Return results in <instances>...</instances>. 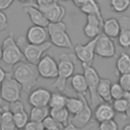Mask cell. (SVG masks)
<instances>
[{"mask_svg":"<svg viewBox=\"0 0 130 130\" xmlns=\"http://www.w3.org/2000/svg\"><path fill=\"white\" fill-rule=\"evenodd\" d=\"M12 75L20 83L22 90L25 92L31 90V88L38 83V78L40 76L37 64L27 61H21L13 65Z\"/></svg>","mask_w":130,"mask_h":130,"instance_id":"cell-1","label":"cell"},{"mask_svg":"<svg viewBox=\"0 0 130 130\" xmlns=\"http://www.w3.org/2000/svg\"><path fill=\"white\" fill-rule=\"evenodd\" d=\"M76 59L75 54L71 53H62L59 55L58 76L53 83V86L58 91H64L66 89V82L74 73Z\"/></svg>","mask_w":130,"mask_h":130,"instance_id":"cell-2","label":"cell"},{"mask_svg":"<svg viewBox=\"0 0 130 130\" xmlns=\"http://www.w3.org/2000/svg\"><path fill=\"white\" fill-rule=\"evenodd\" d=\"M16 43L19 46L22 54L24 55L25 60L32 64H37L40 61V59L43 57L44 53L47 52L49 49H51V47L53 46L50 41L39 45L30 44L26 41L24 37H18Z\"/></svg>","mask_w":130,"mask_h":130,"instance_id":"cell-3","label":"cell"},{"mask_svg":"<svg viewBox=\"0 0 130 130\" xmlns=\"http://www.w3.org/2000/svg\"><path fill=\"white\" fill-rule=\"evenodd\" d=\"M47 29L52 45L58 48L73 49L71 39L67 32L66 24L63 21L49 22V24L47 25Z\"/></svg>","mask_w":130,"mask_h":130,"instance_id":"cell-4","label":"cell"},{"mask_svg":"<svg viewBox=\"0 0 130 130\" xmlns=\"http://www.w3.org/2000/svg\"><path fill=\"white\" fill-rule=\"evenodd\" d=\"M2 58L1 60L7 65H15L18 62L25 61L24 55L22 54L19 46L17 45L13 34L10 32L2 43Z\"/></svg>","mask_w":130,"mask_h":130,"instance_id":"cell-5","label":"cell"},{"mask_svg":"<svg viewBox=\"0 0 130 130\" xmlns=\"http://www.w3.org/2000/svg\"><path fill=\"white\" fill-rule=\"evenodd\" d=\"M21 90L20 83L13 77L12 73H7L0 84V98L6 103L14 102L20 99Z\"/></svg>","mask_w":130,"mask_h":130,"instance_id":"cell-6","label":"cell"},{"mask_svg":"<svg viewBox=\"0 0 130 130\" xmlns=\"http://www.w3.org/2000/svg\"><path fill=\"white\" fill-rule=\"evenodd\" d=\"M81 67H82L83 75H84L86 83H87V88H88V92H89V96H90V105L92 107H95L96 105H99L100 103L103 102L96 92V87H98L101 77H100L98 71L94 69V67H92V65H87V64L81 63Z\"/></svg>","mask_w":130,"mask_h":130,"instance_id":"cell-7","label":"cell"},{"mask_svg":"<svg viewBox=\"0 0 130 130\" xmlns=\"http://www.w3.org/2000/svg\"><path fill=\"white\" fill-rule=\"evenodd\" d=\"M40 76L46 79H56L58 76V62L51 56L45 55L37 63Z\"/></svg>","mask_w":130,"mask_h":130,"instance_id":"cell-8","label":"cell"},{"mask_svg":"<svg viewBox=\"0 0 130 130\" xmlns=\"http://www.w3.org/2000/svg\"><path fill=\"white\" fill-rule=\"evenodd\" d=\"M94 53L96 56L101 58H112L116 54V47L113 40L106 36L105 34H101L96 37L95 46H94Z\"/></svg>","mask_w":130,"mask_h":130,"instance_id":"cell-9","label":"cell"},{"mask_svg":"<svg viewBox=\"0 0 130 130\" xmlns=\"http://www.w3.org/2000/svg\"><path fill=\"white\" fill-rule=\"evenodd\" d=\"M95 41H96V38L90 39V41H88L86 44H77L73 48L76 58L81 63L92 65L94 56H95V53H94Z\"/></svg>","mask_w":130,"mask_h":130,"instance_id":"cell-10","label":"cell"},{"mask_svg":"<svg viewBox=\"0 0 130 130\" xmlns=\"http://www.w3.org/2000/svg\"><path fill=\"white\" fill-rule=\"evenodd\" d=\"M104 18L94 14L86 15V23L83 27V32L88 39H94L99 37L103 31Z\"/></svg>","mask_w":130,"mask_h":130,"instance_id":"cell-11","label":"cell"},{"mask_svg":"<svg viewBox=\"0 0 130 130\" xmlns=\"http://www.w3.org/2000/svg\"><path fill=\"white\" fill-rule=\"evenodd\" d=\"M39 8L45 14V16L47 17L49 22L62 21V19L65 17V14H66V9L64 8V6L59 4L57 2V0L53 1L49 5H46V6H43V7H39Z\"/></svg>","mask_w":130,"mask_h":130,"instance_id":"cell-12","label":"cell"},{"mask_svg":"<svg viewBox=\"0 0 130 130\" xmlns=\"http://www.w3.org/2000/svg\"><path fill=\"white\" fill-rule=\"evenodd\" d=\"M51 91L45 87H39L29 91L28 95V104L31 107H47L50 102Z\"/></svg>","mask_w":130,"mask_h":130,"instance_id":"cell-13","label":"cell"},{"mask_svg":"<svg viewBox=\"0 0 130 130\" xmlns=\"http://www.w3.org/2000/svg\"><path fill=\"white\" fill-rule=\"evenodd\" d=\"M25 39L30 44L39 45V44L46 43V42H48V39H49L48 29L45 26L34 24V25L29 26L28 29L26 30Z\"/></svg>","mask_w":130,"mask_h":130,"instance_id":"cell-14","label":"cell"},{"mask_svg":"<svg viewBox=\"0 0 130 130\" xmlns=\"http://www.w3.org/2000/svg\"><path fill=\"white\" fill-rule=\"evenodd\" d=\"M92 118V110L89 106L88 101L86 100L85 95H83V108L80 112H78L75 115H72V118L70 119V122L77 126V127H85Z\"/></svg>","mask_w":130,"mask_h":130,"instance_id":"cell-15","label":"cell"},{"mask_svg":"<svg viewBox=\"0 0 130 130\" xmlns=\"http://www.w3.org/2000/svg\"><path fill=\"white\" fill-rule=\"evenodd\" d=\"M22 8H23V9H22L23 12L28 15L30 21H31L34 24L47 27V25L49 24V20L47 19V17H46L45 14L41 11V9L38 7L37 4L28 3V4L23 5Z\"/></svg>","mask_w":130,"mask_h":130,"instance_id":"cell-16","label":"cell"},{"mask_svg":"<svg viewBox=\"0 0 130 130\" xmlns=\"http://www.w3.org/2000/svg\"><path fill=\"white\" fill-rule=\"evenodd\" d=\"M92 115H93L95 121L100 123V122H103L106 120L114 119L116 112H115L113 106L111 105V103L102 102L94 107V111H93Z\"/></svg>","mask_w":130,"mask_h":130,"instance_id":"cell-17","label":"cell"},{"mask_svg":"<svg viewBox=\"0 0 130 130\" xmlns=\"http://www.w3.org/2000/svg\"><path fill=\"white\" fill-rule=\"evenodd\" d=\"M121 31V25L117 18H107L103 23V34L110 37L111 39H115L119 36Z\"/></svg>","mask_w":130,"mask_h":130,"instance_id":"cell-18","label":"cell"},{"mask_svg":"<svg viewBox=\"0 0 130 130\" xmlns=\"http://www.w3.org/2000/svg\"><path fill=\"white\" fill-rule=\"evenodd\" d=\"M70 84L72 88L74 89L77 94H83L85 95L86 92L88 91L87 88V83L85 80V77L83 73H75L70 77Z\"/></svg>","mask_w":130,"mask_h":130,"instance_id":"cell-19","label":"cell"},{"mask_svg":"<svg viewBox=\"0 0 130 130\" xmlns=\"http://www.w3.org/2000/svg\"><path fill=\"white\" fill-rule=\"evenodd\" d=\"M111 86H112V82L109 78L100 79L98 87H96V92L103 102L111 103L113 101L112 95H111Z\"/></svg>","mask_w":130,"mask_h":130,"instance_id":"cell-20","label":"cell"},{"mask_svg":"<svg viewBox=\"0 0 130 130\" xmlns=\"http://www.w3.org/2000/svg\"><path fill=\"white\" fill-rule=\"evenodd\" d=\"M116 75L119 76L121 74L130 72V55L122 52L116 60V68H115Z\"/></svg>","mask_w":130,"mask_h":130,"instance_id":"cell-21","label":"cell"},{"mask_svg":"<svg viewBox=\"0 0 130 130\" xmlns=\"http://www.w3.org/2000/svg\"><path fill=\"white\" fill-rule=\"evenodd\" d=\"M65 108L67 109L70 115H75L78 112H80L83 108V94H78L77 98L67 96Z\"/></svg>","mask_w":130,"mask_h":130,"instance_id":"cell-22","label":"cell"},{"mask_svg":"<svg viewBox=\"0 0 130 130\" xmlns=\"http://www.w3.org/2000/svg\"><path fill=\"white\" fill-rule=\"evenodd\" d=\"M0 129L16 130V126L13 120V114L8 109H5L0 113Z\"/></svg>","mask_w":130,"mask_h":130,"instance_id":"cell-23","label":"cell"},{"mask_svg":"<svg viewBox=\"0 0 130 130\" xmlns=\"http://www.w3.org/2000/svg\"><path fill=\"white\" fill-rule=\"evenodd\" d=\"M49 115L51 117H53L56 121L61 123L63 126H66L70 122V120H69L70 114H69V112L67 111V109L65 107H62V108H52V109H50V114Z\"/></svg>","mask_w":130,"mask_h":130,"instance_id":"cell-24","label":"cell"},{"mask_svg":"<svg viewBox=\"0 0 130 130\" xmlns=\"http://www.w3.org/2000/svg\"><path fill=\"white\" fill-rule=\"evenodd\" d=\"M79 9L85 15H87V14H94V15H98L100 17H103L102 12H101V7H100L99 3L95 0H87L84 4H82L79 7Z\"/></svg>","mask_w":130,"mask_h":130,"instance_id":"cell-25","label":"cell"},{"mask_svg":"<svg viewBox=\"0 0 130 130\" xmlns=\"http://www.w3.org/2000/svg\"><path fill=\"white\" fill-rule=\"evenodd\" d=\"M50 114L49 107H31L29 113V120L36 122H42Z\"/></svg>","mask_w":130,"mask_h":130,"instance_id":"cell-26","label":"cell"},{"mask_svg":"<svg viewBox=\"0 0 130 130\" xmlns=\"http://www.w3.org/2000/svg\"><path fill=\"white\" fill-rule=\"evenodd\" d=\"M66 101H67V96L62 94L60 91L52 92L48 107L50 109H52V108H62V107H65Z\"/></svg>","mask_w":130,"mask_h":130,"instance_id":"cell-27","label":"cell"},{"mask_svg":"<svg viewBox=\"0 0 130 130\" xmlns=\"http://www.w3.org/2000/svg\"><path fill=\"white\" fill-rule=\"evenodd\" d=\"M111 95H112V99L113 100L122 99V98H125V99L130 100V92L124 90L123 87L119 84V82L112 83V86H111Z\"/></svg>","mask_w":130,"mask_h":130,"instance_id":"cell-28","label":"cell"},{"mask_svg":"<svg viewBox=\"0 0 130 130\" xmlns=\"http://www.w3.org/2000/svg\"><path fill=\"white\" fill-rule=\"evenodd\" d=\"M13 120H14L16 129H23L25 124L29 121V116L27 115L26 111L23 110V111L14 113L13 114Z\"/></svg>","mask_w":130,"mask_h":130,"instance_id":"cell-29","label":"cell"},{"mask_svg":"<svg viewBox=\"0 0 130 130\" xmlns=\"http://www.w3.org/2000/svg\"><path fill=\"white\" fill-rule=\"evenodd\" d=\"M130 6V0H110V7L114 12L122 13Z\"/></svg>","mask_w":130,"mask_h":130,"instance_id":"cell-30","label":"cell"},{"mask_svg":"<svg viewBox=\"0 0 130 130\" xmlns=\"http://www.w3.org/2000/svg\"><path fill=\"white\" fill-rule=\"evenodd\" d=\"M117 38H118V44L121 48L123 49L130 48V29L121 28V31Z\"/></svg>","mask_w":130,"mask_h":130,"instance_id":"cell-31","label":"cell"},{"mask_svg":"<svg viewBox=\"0 0 130 130\" xmlns=\"http://www.w3.org/2000/svg\"><path fill=\"white\" fill-rule=\"evenodd\" d=\"M129 103H130V100L128 99H125V98H122V99H117V100H113V108L115 110L116 113H119V114H125L128 106H129Z\"/></svg>","mask_w":130,"mask_h":130,"instance_id":"cell-32","label":"cell"},{"mask_svg":"<svg viewBox=\"0 0 130 130\" xmlns=\"http://www.w3.org/2000/svg\"><path fill=\"white\" fill-rule=\"evenodd\" d=\"M43 126L45 129H63V125L61 123H59L58 121H56L53 117H51L50 115L47 116L43 121Z\"/></svg>","mask_w":130,"mask_h":130,"instance_id":"cell-33","label":"cell"},{"mask_svg":"<svg viewBox=\"0 0 130 130\" xmlns=\"http://www.w3.org/2000/svg\"><path fill=\"white\" fill-rule=\"evenodd\" d=\"M99 130H119V126L114 119H110V120L100 122Z\"/></svg>","mask_w":130,"mask_h":130,"instance_id":"cell-34","label":"cell"},{"mask_svg":"<svg viewBox=\"0 0 130 130\" xmlns=\"http://www.w3.org/2000/svg\"><path fill=\"white\" fill-rule=\"evenodd\" d=\"M118 82L123 87L124 90L130 92V72H127V73L119 75Z\"/></svg>","mask_w":130,"mask_h":130,"instance_id":"cell-35","label":"cell"},{"mask_svg":"<svg viewBox=\"0 0 130 130\" xmlns=\"http://www.w3.org/2000/svg\"><path fill=\"white\" fill-rule=\"evenodd\" d=\"M8 104H9V105H8V110H9L12 114L25 110V109H24V105L22 104V102H21L20 100H17V101L8 103Z\"/></svg>","mask_w":130,"mask_h":130,"instance_id":"cell-36","label":"cell"},{"mask_svg":"<svg viewBox=\"0 0 130 130\" xmlns=\"http://www.w3.org/2000/svg\"><path fill=\"white\" fill-rule=\"evenodd\" d=\"M44 126L42 122H36V121H28L25 126L23 127V130H44Z\"/></svg>","mask_w":130,"mask_h":130,"instance_id":"cell-37","label":"cell"},{"mask_svg":"<svg viewBox=\"0 0 130 130\" xmlns=\"http://www.w3.org/2000/svg\"><path fill=\"white\" fill-rule=\"evenodd\" d=\"M93 126H94V124H89V125H86L85 127H77V126L73 125L71 122H69L66 126L63 127L62 130H88L89 128H91Z\"/></svg>","mask_w":130,"mask_h":130,"instance_id":"cell-38","label":"cell"},{"mask_svg":"<svg viewBox=\"0 0 130 130\" xmlns=\"http://www.w3.org/2000/svg\"><path fill=\"white\" fill-rule=\"evenodd\" d=\"M8 27V18L6 14L0 10V31L5 30Z\"/></svg>","mask_w":130,"mask_h":130,"instance_id":"cell-39","label":"cell"},{"mask_svg":"<svg viewBox=\"0 0 130 130\" xmlns=\"http://www.w3.org/2000/svg\"><path fill=\"white\" fill-rule=\"evenodd\" d=\"M121 28H128L130 29V16H123L119 19Z\"/></svg>","mask_w":130,"mask_h":130,"instance_id":"cell-40","label":"cell"},{"mask_svg":"<svg viewBox=\"0 0 130 130\" xmlns=\"http://www.w3.org/2000/svg\"><path fill=\"white\" fill-rule=\"evenodd\" d=\"M13 2L14 0H0V10L1 11L6 10Z\"/></svg>","mask_w":130,"mask_h":130,"instance_id":"cell-41","label":"cell"},{"mask_svg":"<svg viewBox=\"0 0 130 130\" xmlns=\"http://www.w3.org/2000/svg\"><path fill=\"white\" fill-rule=\"evenodd\" d=\"M53 1H55V0H36V4H37L39 7H43V6L49 5V4L52 3Z\"/></svg>","mask_w":130,"mask_h":130,"instance_id":"cell-42","label":"cell"},{"mask_svg":"<svg viewBox=\"0 0 130 130\" xmlns=\"http://www.w3.org/2000/svg\"><path fill=\"white\" fill-rule=\"evenodd\" d=\"M6 71L2 68V67H0V84H1V82L4 80V78H5V76H6Z\"/></svg>","mask_w":130,"mask_h":130,"instance_id":"cell-43","label":"cell"},{"mask_svg":"<svg viewBox=\"0 0 130 130\" xmlns=\"http://www.w3.org/2000/svg\"><path fill=\"white\" fill-rule=\"evenodd\" d=\"M72 1H73L74 5H75V6H77V7L79 8V7H80L82 4H84V3H85L87 0H72Z\"/></svg>","mask_w":130,"mask_h":130,"instance_id":"cell-44","label":"cell"},{"mask_svg":"<svg viewBox=\"0 0 130 130\" xmlns=\"http://www.w3.org/2000/svg\"><path fill=\"white\" fill-rule=\"evenodd\" d=\"M124 115H125L126 119H130V103H129V106H128V108H127V110H126Z\"/></svg>","mask_w":130,"mask_h":130,"instance_id":"cell-45","label":"cell"},{"mask_svg":"<svg viewBox=\"0 0 130 130\" xmlns=\"http://www.w3.org/2000/svg\"><path fill=\"white\" fill-rule=\"evenodd\" d=\"M122 130H130V124H126V125L123 127Z\"/></svg>","mask_w":130,"mask_h":130,"instance_id":"cell-46","label":"cell"},{"mask_svg":"<svg viewBox=\"0 0 130 130\" xmlns=\"http://www.w3.org/2000/svg\"><path fill=\"white\" fill-rule=\"evenodd\" d=\"M1 58H2V48L0 47V60H1Z\"/></svg>","mask_w":130,"mask_h":130,"instance_id":"cell-47","label":"cell"},{"mask_svg":"<svg viewBox=\"0 0 130 130\" xmlns=\"http://www.w3.org/2000/svg\"><path fill=\"white\" fill-rule=\"evenodd\" d=\"M19 2H26V1H29V0H18Z\"/></svg>","mask_w":130,"mask_h":130,"instance_id":"cell-48","label":"cell"},{"mask_svg":"<svg viewBox=\"0 0 130 130\" xmlns=\"http://www.w3.org/2000/svg\"><path fill=\"white\" fill-rule=\"evenodd\" d=\"M45 130H62V129H45Z\"/></svg>","mask_w":130,"mask_h":130,"instance_id":"cell-49","label":"cell"},{"mask_svg":"<svg viewBox=\"0 0 130 130\" xmlns=\"http://www.w3.org/2000/svg\"><path fill=\"white\" fill-rule=\"evenodd\" d=\"M3 110H4V109H3V107H1V106H0V113H1Z\"/></svg>","mask_w":130,"mask_h":130,"instance_id":"cell-50","label":"cell"},{"mask_svg":"<svg viewBox=\"0 0 130 130\" xmlns=\"http://www.w3.org/2000/svg\"><path fill=\"white\" fill-rule=\"evenodd\" d=\"M58 1V0H57ZM62 1H69V0H62Z\"/></svg>","mask_w":130,"mask_h":130,"instance_id":"cell-51","label":"cell"},{"mask_svg":"<svg viewBox=\"0 0 130 130\" xmlns=\"http://www.w3.org/2000/svg\"><path fill=\"white\" fill-rule=\"evenodd\" d=\"M44 130H45V129H44Z\"/></svg>","mask_w":130,"mask_h":130,"instance_id":"cell-52","label":"cell"},{"mask_svg":"<svg viewBox=\"0 0 130 130\" xmlns=\"http://www.w3.org/2000/svg\"><path fill=\"white\" fill-rule=\"evenodd\" d=\"M0 130H1V129H0Z\"/></svg>","mask_w":130,"mask_h":130,"instance_id":"cell-53","label":"cell"}]
</instances>
